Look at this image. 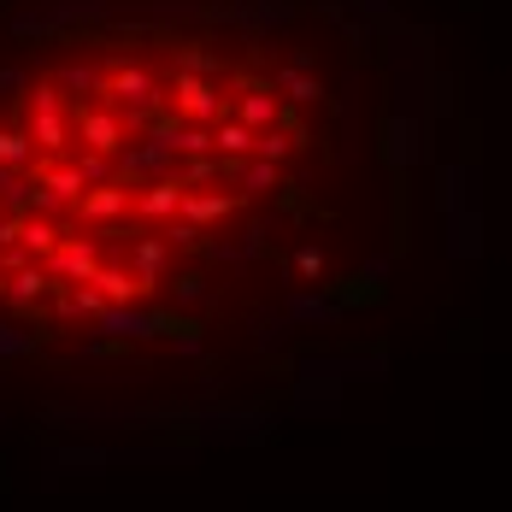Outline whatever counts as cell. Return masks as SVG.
Returning a JSON list of instances; mask_svg holds the SVG:
<instances>
[{
  "mask_svg": "<svg viewBox=\"0 0 512 512\" xmlns=\"http://www.w3.org/2000/svg\"><path fill=\"white\" fill-rule=\"evenodd\" d=\"M359 95L318 0H0V318L189 330L212 265L318 206Z\"/></svg>",
  "mask_w": 512,
  "mask_h": 512,
  "instance_id": "cell-1",
  "label": "cell"
}]
</instances>
